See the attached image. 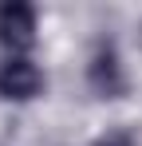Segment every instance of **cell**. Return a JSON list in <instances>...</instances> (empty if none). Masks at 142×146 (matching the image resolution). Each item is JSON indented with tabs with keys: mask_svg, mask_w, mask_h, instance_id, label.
Listing matches in <instances>:
<instances>
[{
	"mask_svg": "<svg viewBox=\"0 0 142 146\" xmlns=\"http://www.w3.org/2000/svg\"><path fill=\"white\" fill-rule=\"evenodd\" d=\"M0 44L12 51H28L36 44V8L32 4H20V0L0 4Z\"/></svg>",
	"mask_w": 142,
	"mask_h": 146,
	"instance_id": "1",
	"label": "cell"
},
{
	"mask_svg": "<svg viewBox=\"0 0 142 146\" xmlns=\"http://www.w3.org/2000/svg\"><path fill=\"white\" fill-rule=\"evenodd\" d=\"M40 87H44V75L40 67L32 63V59H24V55H12L8 63H0V95L4 99H36L40 95Z\"/></svg>",
	"mask_w": 142,
	"mask_h": 146,
	"instance_id": "2",
	"label": "cell"
},
{
	"mask_svg": "<svg viewBox=\"0 0 142 146\" xmlns=\"http://www.w3.org/2000/svg\"><path fill=\"white\" fill-rule=\"evenodd\" d=\"M87 75H91V87L99 91V95H107V99L122 95V87H126V79H122V71H118V55H115V48H111V44L95 51L91 71H87Z\"/></svg>",
	"mask_w": 142,
	"mask_h": 146,
	"instance_id": "3",
	"label": "cell"
},
{
	"mask_svg": "<svg viewBox=\"0 0 142 146\" xmlns=\"http://www.w3.org/2000/svg\"><path fill=\"white\" fill-rule=\"evenodd\" d=\"M99 146H130V138H126V134H115V138H103Z\"/></svg>",
	"mask_w": 142,
	"mask_h": 146,
	"instance_id": "4",
	"label": "cell"
}]
</instances>
